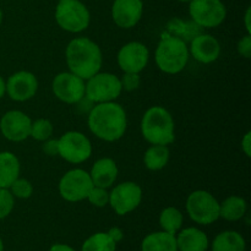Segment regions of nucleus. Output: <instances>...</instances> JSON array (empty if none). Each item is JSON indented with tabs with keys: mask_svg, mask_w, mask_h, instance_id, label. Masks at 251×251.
<instances>
[{
	"mask_svg": "<svg viewBox=\"0 0 251 251\" xmlns=\"http://www.w3.org/2000/svg\"><path fill=\"white\" fill-rule=\"evenodd\" d=\"M237 50L240 56L249 59L251 56V34L247 33L238 41Z\"/></svg>",
	"mask_w": 251,
	"mask_h": 251,
	"instance_id": "33",
	"label": "nucleus"
},
{
	"mask_svg": "<svg viewBox=\"0 0 251 251\" xmlns=\"http://www.w3.org/2000/svg\"><path fill=\"white\" fill-rule=\"evenodd\" d=\"M141 251H178L176 235L164 230L151 233L142 240Z\"/></svg>",
	"mask_w": 251,
	"mask_h": 251,
	"instance_id": "22",
	"label": "nucleus"
},
{
	"mask_svg": "<svg viewBox=\"0 0 251 251\" xmlns=\"http://www.w3.org/2000/svg\"><path fill=\"white\" fill-rule=\"evenodd\" d=\"M142 201V189L134 181L118 184L109 193V205L118 216H125L139 207Z\"/></svg>",
	"mask_w": 251,
	"mask_h": 251,
	"instance_id": "11",
	"label": "nucleus"
},
{
	"mask_svg": "<svg viewBox=\"0 0 251 251\" xmlns=\"http://www.w3.org/2000/svg\"><path fill=\"white\" fill-rule=\"evenodd\" d=\"M144 14L142 0H114L112 6V17L120 28L129 29L139 24Z\"/></svg>",
	"mask_w": 251,
	"mask_h": 251,
	"instance_id": "16",
	"label": "nucleus"
},
{
	"mask_svg": "<svg viewBox=\"0 0 251 251\" xmlns=\"http://www.w3.org/2000/svg\"><path fill=\"white\" fill-rule=\"evenodd\" d=\"M10 193L16 199H29L33 194V185L31 181L24 178H17L9 188Z\"/></svg>",
	"mask_w": 251,
	"mask_h": 251,
	"instance_id": "29",
	"label": "nucleus"
},
{
	"mask_svg": "<svg viewBox=\"0 0 251 251\" xmlns=\"http://www.w3.org/2000/svg\"><path fill=\"white\" fill-rule=\"evenodd\" d=\"M189 47L185 42L163 32L154 53V60L161 71L176 75L185 69L189 61Z\"/></svg>",
	"mask_w": 251,
	"mask_h": 251,
	"instance_id": "4",
	"label": "nucleus"
},
{
	"mask_svg": "<svg viewBox=\"0 0 251 251\" xmlns=\"http://www.w3.org/2000/svg\"><path fill=\"white\" fill-rule=\"evenodd\" d=\"M20 161L12 152H0V188L9 189L20 176Z\"/></svg>",
	"mask_w": 251,
	"mask_h": 251,
	"instance_id": "21",
	"label": "nucleus"
},
{
	"mask_svg": "<svg viewBox=\"0 0 251 251\" xmlns=\"http://www.w3.org/2000/svg\"><path fill=\"white\" fill-rule=\"evenodd\" d=\"M176 239L178 251H206L208 249V238L199 228H185L180 230Z\"/></svg>",
	"mask_w": 251,
	"mask_h": 251,
	"instance_id": "19",
	"label": "nucleus"
},
{
	"mask_svg": "<svg viewBox=\"0 0 251 251\" xmlns=\"http://www.w3.org/2000/svg\"><path fill=\"white\" fill-rule=\"evenodd\" d=\"M2 17H4V15H2L1 9H0V25H1V22H2Z\"/></svg>",
	"mask_w": 251,
	"mask_h": 251,
	"instance_id": "41",
	"label": "nucleus"
},
{
	"mask_svg": "<svg viewBox=\"0 0 251 251\" xmlns=\"http://www.w3.org/2000/svg\"><path fill=\"white\" fill-rule=\"evenodd\" d=\"M107 234L109 235V237L112 238V239L114 240L115 243L122 242L123 238H124V233H123V230L120 229V228H118V227L110 228V229L107 232Z\"/></svg>",
	"mask_w": 251,
	"mask_h": 251,
	"instance_id": "36",
	"label": "nucleus"
},
{
	"mask_svg": "<svg viewBox=\"0 0 251 251\" xmlns=\"http://www.w3.org/2000/svg\"><path fill=\"white\" fill-rule=\"evenodd\" d=\"M189 54L199 63L211 64L220 58L221 44L216 37L201 33L190 42Z\"/></svg>",
	"mask_w": 251,
	"mask_h": 251,
	"instance_id": "17",
	"label": "nucleus"
},
{
	"mask_svg": "<svg viewBox=\"0 0 251 251\" xmlns=\"http://www.w3.org/2000/svg\"><path fill=\"white\" fill-rule=\"evenodd\" d=\"M186 212L195 223L208 226L220 218V202L206 190L193 191L186 199Z\"/></svg>",
	"mask_w": 251,
	"mask_h": 251,
	"instance_id": "6",
	"label": "nucleus"
},
{
	"mask_svg": "<svg viewBox=\"0 0 251 251\" xmlns=\"http://www.w3.org/2000/svg\"><path fill=\"white\" fill-rule=\"evenodd\" d=\"M5 93H6V82H5L4 78L0 76V100L4 97Z\"/></svg>",
	"mask_w": 251,
	"mask_h": 251,
	"instance_id": "39",
	"label": "nucleus"
},
{
	"mask_svg": "<svg viewBox=\"0 0 251 251\" xmlns=\"http://www.w3.org/2000/svg\"><path fill=\"white\" fill-rule=\"evenodd\" d=\"M242 150L245 153V156H251V132L248 131L242 139Z\"/></svg>",
	"mask_w": 251,
	"mask_h": 251,
	"instance_id": "35",
	"label": "nucleus"
},
{
	"mask_svg": "<svg viewBox=\"0 0 251 251\" xmlns=\"http://www.w3.org/2000/svg\"><path fill=\"white\" fill-rule=\"evenodd\" d=\"M189 15L202 28H215L226 20L227 9L222 0H190Z\"/></svg>",
	"mask_w": 251,
	"mask_h": 251,
	"instance_id": "8",
	"label": "nucleus"
},
{
	"mask_svg": "<svg viewBox=\"0 0 251 251\" xmlns=\"http://www.w3.org/2000/svg\"><path fill=\"white\" fill-rule=\"evenodd\" d=\"M245 239L235 230H226L220 233L212 243V251H245Z\"/></svg>",
	"mask_w": 251,
	"mask_h": 251,
	"instance_id": "23",
	"label": "nucleus"
},
{
	"mask_svg": "<svg viewBox=\"0 0 251 251\" xmlns=\"http://www.w3.org/2000/svg\"><path fill=\"white\" fill-rule=\"evenodd\" d=\"M149 48L141 42H129L118 51V65L123 73L140 74L149 64Z\"/></svg>",
	"mask_w": 251,
	"mask_h": 251,
	"instance_id": "13",
	"label": "nucleus"
},
{
	"mask_svg": "<svg viewBox=\"0 0 251 251\" xmlns=\"http://www.w3.org/2000/svg\"><path fill=\"white\" fill-rule=\"evenodd\" d=\"M120 83H122L123 90L127 91V92H132V91L137 90L141 83V77L140 74L137 73H124V75L120 78Z\"/></svg>",
	"mask_w": 251,
	"mask_h": 251,
	"instance_id": "32",
	"label": "nucleus"
},
{
	"mask_svg": "<svg viewBox=\"0 0 251 251\" xmlns=\"http://www.w3.org/2000/svg\"><path fill=\"white\" fill-rule=\"evenodd\" d=\"M49 251H75L71 247L66 244H54Z\"/></svg>",
	"mask_w": 251,
	"mask_h": 251,
	"instance_id": "38",
	"label": "nucleus"
},
{
	"mask_svg": "<svg viewBox=\"0 0 251 251\" xmlns=\"http://www.w3.org/2000/svg\"><path fill=\"white\" fill-rule=\"evenodd\" d=\"M173 117L166 108L154 105L149 108L141 120V134L151 145L168 146L176 140Z\"/></svg>",
	"mask_w": 251,
	"mask_h": 251,
	"instance_id": "3",
	"label": "nucleus"
},
{
	"mask_svg": "<svg viewBox=\"0 0 251 251\" xmlns=\"http://www.w3.org/2000/svg\"><path fill=\"white\" fill-rule=\"evenodd\" d=\"M169 157H171V152H169L168 146L152 145L144 154L145 167L152 172L161 171L168 164Z\"/></svg>",
	"mask_w": 251,
	"mask_h": 251,
	"instance_id": "25",
	"label": "nucleus"
},
{
	"mask_svg": "<svg viewBox=\"0 0 251 251\" xmlns=\"http://www.w3.org/2000/svg\"><path fill=\"white\" fill-rule=\"evenodd\" d=\"M122 91L120 78L110 73H97L85 83V98L96 104L114 102Z\"/></svg>",
	"mask_w": 251,
	"mask_h": 251,
	"instance_id": "7",
	"label": "nucleus"
},
{
	"mask_svg": "<svg viewBox=\"0 0 251 251\" xmlns=\"http://www.w3.org/2000/svg\"><path fill=\"white\" fill-rule=\"evenodd\" d=\"M178 1H180V2H189V1H190V0H178Z\"/></svg>",
	"mask_w": 251,
	"mask_h": 251,
	"instance_id": "42",
	"label": "nucleus"
},
{
	"mask_svg": "<svg viewBox=\"0 0 251 251\" xmlns=\"http://www.w3.org/2000/svg\"><path fill=\"white\" fill-rule=\"evenodd\" d=\"M69 71L82 80H88L102 68V50L97 43L87 37L74 38L65 50Z\"/></svg>",
	"mask_w": 251,
	"mask_h": 251,
	"instance_id": "2",
	"label": "nucleus"
},
{
	"mask_svg": "<svg viewBox=\"0 0 251 251\" xmlns=\"http://www.w3.org/2000/svg\"><path fill=\"white\" fill-rule=\"evenodd\" d=\"M32 120L21 110H9L0 119L2 136L12 142L25 141L31 134Z\"/></svg>",
	"mask_w": 251,
	"mask_h": 251,
	"instance_id": "14",
	"label": "nucleus"
},
{
	"mask_svg": "<svg viewBox=\"0 0 251 251\" xmlns=\"http://www.w3.org/2000/svg\"><path fill=\"white\" fill-rule=\"evenodd\" d=\"M15 206V198L9 189L0 188V221L6 218L12 212Z\"/></svg>",
	"mask_w": 251,
	"mask_h": 251,
	"instance_id": "31",
	"label": "nucleus"
},
{
	"mask_svg": "<svg viewBox=\"0 0 251 251\" xmlns=\"http://www.w3.org/2000/svg\"><path fill=\"white\" fill-rule=\"evenodd\" d=\"M117 243L107 233H96L85 240L81 251H115Z\"/></svg>",
	"mask_w": 251,
	"mask_h": 251,
	"instance_id": "27",
	"label": "nucleus"
},
{
	"mask_svg": "<svg viewBox=\"0 0 251 251\" xmlns=\"http://www.w3.org/2000/svg\"><path fill=\"white\" fill-rule=\"evenodd\" d=\"M54 96L66 104H76L85 98V80L70 71L60 73L51 82Z\"/></svg>",
	"mask_w": 251,
	"mask_h": 251,
	"instance_id": "12",
	"label": "nucleus"
},
{
	"mask_svg": "<svg viewBox=\"0 0 251 251\" xmlns=\"http://www.w3.org/2000/svg\"><path fill=\"white\" fill-rule=\"evenodd\" d=\"M58 144L59 156L69 163H83L92 154V144L88 137L80 131L65 132L58 139Z\"/></svg>",
	"mask_w": 251,
	"mask_h": 251,
	"instance_id": "10",
	"label": "nucleus"
},
{
	"mask_svg": "<svg viewBox=\"0 0 251 251\" xmlns=\"http://www.w3.org/2000/svg\"><path fill=\"white\" fill-rule=\"evenodd\" d=\"M42 150H43L44 153L47 156H59V144L58 140L48 139L46 141H43V145H42Z\"/></svg>",
	"mask_w": 251,
	"mask_h": 251,
	"instance_id": "34",
	"label": "nucleus"
},
{
	"mask_svg": "<svg viewBox=\"0 0 251 251\" xmlns=\"http://www.w3.org/2000/svg\"><path fill=\"white\" fill-rule=\"evenodd\" d=\"M0 251H4V243H2L1 238H0Z\"/></svg>",
	"mask_w": 251,
	"mask_h": 251,
	"instance_id": "40",
	"label": "nucleus"
},
{
	"mask_svg": "<svg viewBox=\"0 0 251 251\" xmlns=\"http://www.w3.org/2000/svg\"><path fill=\"white\" fill-rule=\"evenodd\" d=\"M118 174H119V169H118L117 163L114 159L108 158V157L98 159L90 172L93 185L104 189L113 186V184L117 181Z\"/></svg>",
	"mask_w": 251,
	"mask_h": 251,
	"instance_id": "18",
	"label": "nucleus"
},
{
	"mask_svg": "<svg viewBox=\"0 0 251 251\" xmlns=\"http://www.w3.org/2000/svg\"><path fill=\"white\" fill-rule=\"evenodd\" d=\"M87 123L91 132L107 142H114L122 139L127 127L126 113L115 100L98 103L92 107Z\"/></svg>",
	"mask_w": 251,
	"mask_h": 251,
	"instance_id": "1",
	"label": "nucleus"
},
{
	"mask_svg": "<svg viewBox=\"0 0 251 251\" xmlns=\"http://www.w3.org/2000/svg\"><path fill=\"white\" fill-rule=\"evenodd\" d=\"M183 213L176 207H166L159 215V226L167 233L176 235L183 226Z\"/></svg>",
	"mask_w": 251,
	"mask_h": 251,
	"instance_id": "26",
	"label": "nucleus"
},
{
	"mask_svg": "<svg viewBox=\"0 0 251 251\" xmlns=\"http://www.w3.org/2000/svg\"><path fill=\"white\" fill-rule=\"evenodd\" d=\"M86 200L90 201L91 205L96 206V207H104L109 203V193L107 191V189L93 185Z\"/></svg>",
	"mask_w": 251,
	"mask_h": 251,
	"instance_id": "30",
	"label": "nucleus"
},
{
	"mask_svg": "<svg viewBox=\"0 0 251 251\" xmlns=\"http://www.w3.org/2000/svg\"><path fill=\"white\" fill-rule=\"evenodd\" d=\"M164 32L176 38L181 39L185 43H190L196 36L203 33V28L193 20H181L179 17H174L166 25Z\"/></svg>",
	"mask_w": 251,
	"mask_h": 251,
	"instance_id": "20",
	"label": "nucleus"
},
{
	"mask_svg": "<svg viewBox=\"0 0 251 251\" xmlns=\"http://www.w3.org/2000/svg\"><path fill=\"white\" fill-rule=\"evenodd\" d=\"M55 21L64 31L78 33L88 27L91 15L87 6L80 0H59L55 7Z\"/></svg>",
	"mask_w": 251,
	"mask_h": 251,
	"instance_id": "5",
	"label": "nucleus"
},
{
	"mask_svg": "<svg viewBox=\"0 0 251 251\" xmlns=\"http://www.w3.org/2000/svg\"><path fill=\"white\" fill-rule=\"evenodd\" d=\"M248 210L247 201L240 196H229L220 203V218L229 222L242 220Z\"/></svg>",
	"mask_w": 251,
	"mask_h": 251,
	"instance_id": "24",
	"label": "nucleus"
},
{
	"mask_svg": "<svg viewBox=\"0 0 251 251\" xmlns=\"http://www.w3.org/2000/svg\"><path fill=\"white\" fill-rule=\"evenodd\" d=\"M38 80L29 71H17L6 81V93L15 102H26L36 96Z\"/></svg>",
	"mask_w": 251,
	"mask_h": 251,
	"instance_id": "15",
	"label": "nucleus"
},
{
	"mask_svg": "<svg viewBox=\"0 0 251 251\" xmlns=\"http://www.w3.org/2000/svg\"><path fill=\"white\" fill-rule=\"evenodd\" d=\"M53 131L54 127L50 120L41 118V119H37L36 122H32L31 134H29V136L32 139L37 140V141L43 142L46 140L50 139L51 135H53Z\"/></svg>",
	"mask_w": 251,
	"mask_h": 251,
	"instance_id": "28",
	"label": "nucleus"
},
{
	"mask_svg": "<svg viewBox=\"0 0 251 251\" xmlns=\"http://www.w3.org/2000/svg\"><path fill=\"white\" fill-rule=\"evenodd\" d=\"M250 19H251V9L248 7L247 11H245V16H244V24H245V28H247L248 33L251 34V25H250Z\"/></svg>",
	"mask_w": 251,
	"mask_h": 251,
	"instance_id": "37",
	"label": "nucleus"
},
{
	"mask_svg": "<svg viewBox=\"0 0 251 251\" xmlns=\"http://www.w3.org/2000/svg\"><path fill=\"white\" fill-rule=\"evenodd\" d=\"M92 188L93 183L90 173L80 168L66 172L59 181V194L69 202H80L86 200Z\"/></svg>",
	"mask_w": 251,
	"mask_h": 251,
	"instance_id": "9",
	"label": "nucleus"
}]
</instances>
